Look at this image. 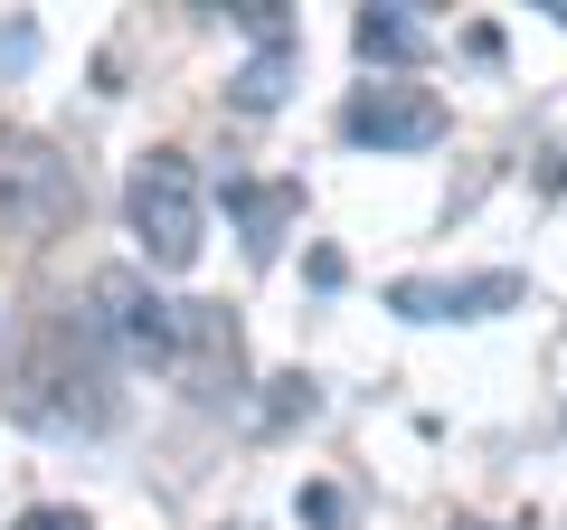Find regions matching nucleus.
I'll use <instances>...</instances> for the list:
<instances>
[{"label":"nucleus","mask_w":567,"mask_h":530,"mask_svg":"<svg viewBox=\"0 0 567 530\" xmlns=\"http://www.w3.org/2000/svg\"><path fill=\"white\" fill-rule=\"evenodd\" d=\"M114 342L95 332V313H20V332L0 342V408L39 436H104L123 417V388H114Z\"/></svg>","instance_id":"f257e3e1"},{"label":"nucleus","mask_w":567,"mask_h":530,"mask_svg":"<svg viewBox=\"0 0 567 530\" xmlns=\"http://www.w3.org/2000/svg\"><path fill=\"white\" fill-rule=\"evenodd\" d=\"M123 218H133L142 256L162 265V275L199 265L208 208H199V171H189V152H142V162H133V181H123Z\"/></svg>","instance_id":"f03ea898"},{"label":"nucleus","mask_w":567,"mask_h":530,"mask_svg":"<svg viewBox=\"0 0 567 530\" xmlns=\"http://www.w3.org/2000/svg\"><path fill=\"white\" fill-rule=\"evenodd\" d=\"M95 332L114 342L123 369H181L189 304L152 294V275H142V265H104V275H95Z\"/></svg>","instance_id":"7ed1b4c3"},{"label":"nucleus","mask_w":567,"mask_h":530,"mask_svg":"<svg viewBox=\"0 0 567 530\" xmlns=\"http://www.w3.org/2000/svg\"><path fill=\"white\" fill-rule=\"evenodd\" d=\"M76 162L66 152H48L39 133H0V227L10 237H58L66 218H76Z\"/></svg>","instance_id":"20e7f679"},{"label":"nucleus","mask_w":567,"mask_h":530,"mask_svg":"<svg viewBox=\"0 0 567 530\" xmlns=\"http://www.w3.org/2000/svg\"><path fill=\"white\" fill-rule=\"evenodd\" d=\"M341 143H360V152L445 143V95H435V85H360V95L341 104Z\"/></svg>","instance_id":"39448f33"},{"label":"nucleus","mask_w":567,"mask_h":530,"mask_svg":"<svg viewBox=\"0 0 567 530\" xmlns=\"http://www.w3.org/2000/svg\"><path fill=\"white\" fill-rule=\"evenodd\" d=\"M520 275H454V285H435V275H406V285H388V304L416 313V323H483V313H511L520 304Z\"/></svg>","instance_id":"423d86ee"},{"label":"nucleus","mask_w":567,"mask_h":530,"mask_svg":"<svg viewBox=\"0 0 567 530\" xmlns=\"http://www.w3.org/2000/svg\"><path fill=\"white\" fill-rule=\"evenodd\" d=\"M171 379H189V398H237V379H246V350H237V323H227L218 304H189L181 369H171Z\"/></svg>","instance_id":"0eeeda50"},{"label":"nucleus","mask_w":567,"mask_h":530,"mask_svg":"<svg viewBox=\"0 0 567 530\" xmlns=\"http://www.w3.org/2000/svg\"><path fill=\"white\" fill-rule=\"evenodd\" d=\"M246 29H256L265 48L237 67V104H246V114H275L284 85H293V29H284V10H246Z\"/></svg>","instance_id":"6e6552de"},{"label":"nucleus","mask_w":567,"mask_h":530,"mask_svg":"<svg viewBox=\"0 0 567 530\" xmlns=\"http://www.w3.org/2000/svg\"><path fill=\"white\" fill-rule=\"evenodd\" d=\"M360 58L369 67H416L425 58V20H406V10H360Z\"/></svg>","instance_id":"1a4fd4ad"},{"label":"nucleus","mask_w":567,"mask_h":530,"mask_svg":"<svg viewBox=\"0 0 567 530\" xmlns=\"http://www.w3.org/2000/svg\"><path fill=\"white\" fill-rule=\"evenodd\" d=\"M227 200H237V218H246V246H256V256H275V237H284V218H293V208H303V190H227Z\"/></svg>","instance_id":"9d476101"},{"label":"nucleus","mask_w":567,"mask_h":530,"mask_svg":"<svg viewBox=\"0 0 567 530\" xmlns=\"http://www.w3.org/2000/svg\"><path fill=\"white\" fill-rule=\"evenodd\" d=\"M20 530H95L85 511H66V502H39V511H20Z\"/></svg>","instance_id":"9b49d317"},{"label":"nucleus","mask_w":567,"mask_h":530,"mask_svg":"<svg viewBox=\"0 0 567 530\" xmlns=\"http://www.w3.org/2000/svg\"><path fill=\"white\" fill-rule=\"evenodd\" d=\"M539 10H548V20H558V29H567V0H539Z\"/></svg>","instance_id":"f8f14e48"},{"label":"nucleus","mask_w":567,"mask_h":530,"mask_svg":"<svg viewBox=\"0 0 567 530\" xmlns=\"http://www.w3.org/2000/svg\"><path fill=\"white\" fill-rule=\"evenodd\" d=\"M464 530H492V521H464Z\"/></svg>","instance_id":"ddd939ff"}]
</instances>
